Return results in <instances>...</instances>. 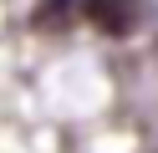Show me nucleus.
<instances>
[{"label": "nucleus", "mask_w": 158, "mask_h": 153, "mask_svg": "<svg viewBox=\"0 0 158 153\" xmlns=\"http://www.w3.org/2000/svg\"><path fill=\"white\" fill-rule=\"evenodd\" d=\"M77 20H87V0H41V5H36V15H31V26L61 36V31H72Z\"/></svg>", "instance_id": "2"}, {"label": "nucleus", "mask_w": 158, "mask_h": 153, "mask_svg": "<svg viewBox=\"0 0 158 153\" xmlns=\"http://www.w3.org/2000/svg\"><path fill=\"white\" fill-rule=\"evenodd\" d=\"M138 15H143V10H138L133 0H87V20H92L97 31H107V36H127V31L138 26Z\"/></svg>", "instance_id": "1"}]
</instances>
